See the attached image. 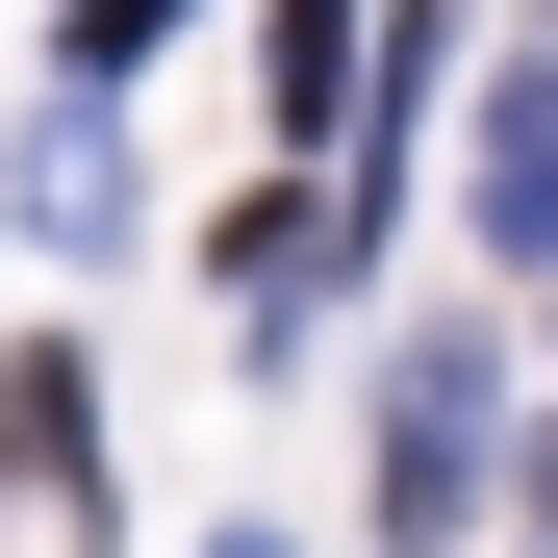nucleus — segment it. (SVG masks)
I'll use <instances>...</instances> for the list:
<instances>
[{
    "instance_id": "nucleus-1",
    "label": "nucleus",
    "mask_w": 558,
    "mask_h": 558,
    "mask_svg": "<svg viewBox=\"0 0 558 558\" xmlns=\"http://www.w3.org/2000/svg\"><path fill=\"white\" fill-rule=\"evenodd\" d=\"M381 508H407V533H457V508H483V355H407V432H381Z\"/></svg>"
},
{
    "instance_id": "nucleus-2",
    "label": "nucleus",
    "mask_w": 558,
    "mask_h": 558,
    "mask_svg": "<svg viewBox=\"0 0 558 558\" xmlns=\"http://www.w3.org/2000/svg\"><path fill=\"white\" fill-rule=\"evenodd\" d=\"M483 254H508V279L558 254V51H533L508 102H483Z\"/></svg>"
},
{
    "instance_id": "nucleus-3",
    "label": "nucleus",
    "mask_w": 558,
    "mask_h": 558,
    "mask_svg": "<svg viewBox=\"0 0 558 558\" xmlns=\"http://www.w3.org/2000/svg\"><path fill=\"white\" fill-rule=\"evenodd\" d=\"M355 102V0H279V128H330Z\"/></svg>"
},
{
    "instance_id": "nucleus-4",
    "label": "nucleus",
    "mask_w": 558,
    "mask_h": 558,
    "mask_svg": "<svg viewBox=\"0 0 558 558\" xmlns=\"http://www.w3.org/2000/svg\"><path fill=\"white\" fill-rule=\"evenodd\" d=\"M153 26H204V0H76V76H153Z\"/></svg>"
},
{
    "instance_id": "nucleus-5",
    "label": "nucleus",
    "mask_w": 558,
    "mask_h": 558,
    "mask_svg": "<svg viewBox=\"0 0 558 558\" xmlns=\"http://www.w3.org/2000/svg\"><path fill=\"white\" fill-rule=\"evenodd\" d=\"M533 533H558V457H533Z\"/></svg>"
}]
</instances>
